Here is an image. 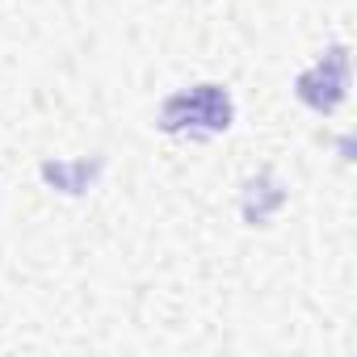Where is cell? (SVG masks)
<instances>
[{"mask_svg":"<svg viewBox=\"0 0 357 357\" xmlns=\"http://www.w3.org/2000/svg\"><path fill=\"white\" fill-rule=\"evenodd\" d=\"M231 118H236V105L223 84H194V89L164 97V105H160V130L190 135V139L223 135L231 126Z\"/></svg>","mask_w":357,"mask_h":357,"instance_id":"cell-1","label":"cell"},{"mask_svg":"<svg viewBox=\"0 0 357 357\" xmlns=\"http://www.w3.org/2000/svg\"><path fill=\"white\" fill-rule=\"evenodd\" d=\"M294 93L307 109L315 114H332L344 93H349V47H328L298 80H294Z\"/></svg>","mask_w":357,"mask_h":357,"instance_id":"cell-2","label":"cell"}]
</instances>
